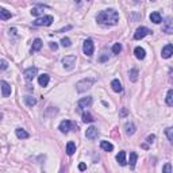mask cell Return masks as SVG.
I'll return each instance as SVG.
<instances>
[{
	"label": "cell",
	"mask_w": 173,
	"mask_h": 173,
	"mask_svg": "<svg viewBox=\"0 0 173 173\" xmlns=\"http://www.w3.org/2000/svg\"><path fill=\"white\" fill-rule=\"evenodd\" d=\"M70 129H76L77 130V126L75 125V123L69 122V121H62L61 123H60V130H61V133H69Z\"/></svg>",
	"instance_id": "cell-7"
},
{
	"label": "cell",
	"mask_w": 173,
	"mask_h": 173,
	"mask_svg": "<svg viewBox=\"0 0 173 173\" xmlns=\"http://www.w3.org/2000/svg\"><path fill=\"white\" fill-rule=\"evenodd\" d=\"M96 20L103 26H115L119 22V14L115 10H104L97 15Z\"/></svg>",
	"instance_id": "cell-1"
},
{
	"label": "cell",
	"mask_w": 173,
	"mask_h": 173,
	"mask_svg": "<svg viewBox=\"0 0 173 173\" xmlns=\"http://www.w3.org/2000/svg\"><path fill=\"white\" fill-rule=\"evenodd\" d=\"M50 47L53 49V50H57V47H58V45H57V43H56V42H51V43H50Z\"/></svg>",
	"instance_id": "cell-36"
},
{
	"label": "cell",
	"mask_w": 173,
	"mask_h": 173,
	"mask_svg": "<svg viewBox=\"0 0 173 173\" xmlns=\"http://www.w3.org/2000/svg\"><path fill=\"white\" fill-rule=\"evenodd\" d=\"M165 134H167L168 139L171 141L172 145H173V127H168V129L165 130Z\"/></svg>",
	"instance_id": "cell-31"
},
{
	"label": "cell",
	"mask_w": 173,
	"mask_h": 173,
	"mask_svg": "<svg viewBox=\"0 0 173 173\" xmlns=\"http://www.w3.org/2000/svg\"><path fill=\"white\" fill-rule=\"evenodd\" d=\"M49 80H50L49 75H41L39 79H38V83H39L41 87H46L47 84H49Z\"/></svg>",
	"instance_id": "cell-20"
},
{
	"label": "cell",
	"mask_w": 173,
	"mask_h": 173,
	"mask_svg": "<svg viewBox=\"0 0 173 173\" xmlns=\"http://www.w3.org/2000/svg\"><path fill=\"white\" fill-rule=\"evenodd\" d=\"M162 57L164 58H171L172 56H173V45H167V46H165L164 49H162Z\"/></svg>",
	"instance_id": "cell-13"
},
{
	"label": "cell",
	"mask_w": 173,
	"mask_h": 173,
	"mask_svg": "<svg viewBox=\"0 0 173 173\" xmlns=\"http://www.w3.org/2000/svg\"><path fill=\"white\" fill-rule=\"evenodd\" d=\"M76 64V56H66L62 58V65L65 69H72Z\"/></svg>",
	"instance_id": "cell-5"
},
{
	"label": "cell",
	"mask_w": 173,
	"mask_h": 173,
	"mask_svg": "<svg viewBox=\"0 0 173 173\" xmlns=\"http://www.w3.org/2000/svg\"><path fill=\"white\" fill-rule=\"evenodd\" d=\"M150 33H151V31L147 29V27L141 26V27H138V29H137L135 34H134V38H135V39H142V38H145L146 35H149Z\"/></svg>",
	"instance_id": "cell-6"
},
{
	"label": "cell",
	"mask_w": 173,
	"mask_h": 173,
	"mask_svg": "<svg viewBox=\"0 0 173 173\" xmlns=\"http://www.w3.org/2000/svg\"><path fill=\"white\" fill-rule=\"evenodd\" d=\"M11 16H12V14L10 11H7L6 8L0 10V19H2V20H7V19H10Z\"/></svg>",
	"instance_id": "cell-22"
},
{
	"label": "cell",
	"mask_w": 173,
	"mask_h": 173,
	"mask_svg": "<svg viewBox=\"0 0 173 173\" xmlns=\"http://www.w3.org/2000/svg\"><path fill=\"white\" fill-rule=\"evenodd\" d=\"M15 134H16V137L19 139H26V138H29V133H26L23 129H16L15 130Z\"/></svg>",
	"instance_id": "cell-21"
},
{
	"label": "cell",
	"mask_w": 173,
	"mask_h": 173,
	"mask_svg": "<svg viewBox=\"0 0 173 173\" xmlns=\"http://www.w3.org/2000/svg\"><path fill=\"white\" fill-rule=\"evenodd\" d=\"M121 50H122V45L121 43H115L114 46H112V53H114V54H119Z\"/></svg>",
	"instance_id": "cell-32"
},
{
	"label": "cell",
	"mask_w": 173,
	"mask_h": 173,
	"mask_svg": "<svg viewBox=\"0 0 173 173\" xmlns=\"http://www.w3.org/2000/svg\"><path fill=\"white\" fill-rule=\"evenodd\" d=\"M0 68H2V70L7 69V61L6 60H2V61H0Z\"/></svg>",
	"instance_id": "cell-34"
},
{
	"label": "cell",
	"mask_w": 173,
	"mask_h": 173,
	"mask_svg": "<svg viewBox=\"0 0 173 173\" xmlns=\"http://www.w3.org/2000/svg\"><path fill=\"white\" fill-rule=\"evenodd\" d=\"M0 85H2V95L3 97H8L10 95H11V87H10L8 83H6L4 80L0 83Z\"/></svg>",
	"instance_id": "cell-12"
},
{
	"label": "cell",
	"mask_w": 173,
	"mask_h": 173,
	"mask_svg": "<svg viewBox=\"0 0 173 173\" xmlns=\"http://www.w3.org/2000/svg\"><path fill=\"white\" fill-rule=\"evenodd\" d=\"M134 54H135V57L138 60H143L146 57V51H145V49H142L141 46L135 47V50H134Z\"/></svg>",
	"instance_id": "cell-15"
},
{
	"label": "cell",
	"mask_w": 173,
	"mask_h": 173,
	"mask_svg": "<svg viewBox=\"0 0 173 173\" xmlns=\"http://www.w3.org/2000/svg\"><path fill=\"white\" fill-rule=\"evenodd\" d=\"M42 10H43V7H34V8H31V15H34V16L41 15V14L43 12Z\"/></svg>",
	"instance_id": "cell-30"
},
{
	"label": "cell",
	"mask_w": 173,
	"mask_h": 173,
	"mask_svg": "<svg viewBox=\"0 0 173 173\" xmlns=\"http://www.w3.org/2000/svg\"><path fill=\"white\" fill-rule=\"evenodd\" d=\"M61 45H62L64 47H69L72 43H70V39H69V38L65 37V38H62V39H61Z\"/></svg>",
	"instance_id": "cell-33"
},
{
	"label": "cell",
	"mask_w": 173,
	"mask_h": 173,
	"mask_svg": "<svg viewBox=\"0 0 173 173\" xmlns=\"http://www.w3.org/2000/svg\"><path fill=\"white\" fill-rule=\"evenodd\" d=\"M154 138H156V137H154V135H149V137H147V142H149V143H151V142H153V141H154Z\"/></svg>",
	"instance_id": "cell-37"
},
{
	"label": "cell",
	"mask_w": 173,
	"mask_h": 173,
	"mask_svg": "<svg viewBox=\"0 0 173 173\" xmlns=\"http://www.w3.org/2000/svg\"><path fill=\"white\" fill-rule=\"evenodd\" d=\"M93 50H95V46H93L92 39H87L85 42H84V46H83L84 54L88 56V57H91V56L93 54Z\"/></svg>",
	"instance_id": "cell-4"
},
{
	"label": "cell",
	"mask_w": 173,
	"mask_h": 173,
	"mask_svg": "<svg viewBox=\"0 0 173 173\" xmlns=\"http://www.w3.org/2000/svg\"><path fill=\"white\" fill-rule=\"evenodd\" d=\"M100 147L104 151H112V150H114V145H112L111 142H108V141H101V142H100Z\"/></svg>",
	"instance_id": "cell-17"
},
{
	"label": "cell",
	"mask_w": 173,
	"mask_h": 173,
	"mask_svg": "<svg viewBox=\"0 0 173 173\" xmlns=\"http://www.w3.org/2000/svg\"><path fill=\"white\" fill-rule=\"evenodd\" d=\"M162 171H164V172H172V167L169 164H167L164 168H162Z\"/></svg>",
	"instance_id": "cell-35"
},
{
	"label": "cell",
	"mask_w": 173,
	"mask_h": 173,
	"mask_svg": "<svg viewBox=\"0 0 173 173\" xmlns=\"http://www.w3.org/2000/svg\"><path fill=\"white\" fill-rule=\"evenodd\" d=\"M150 2H156V0H150Z\"/></svg>",
	"instance_id": "cell-40"
},
{
	"label": "cell",
	"mask_w": 173,
	"mask_h": 173,
	"mask_svg": "<svg viewBox=\"0 0 173 173\" xmlns=\"http://www.w3.org/2000/svg\"><path fill=\"white\" fill-rule=\"evenodd\" d=\"M111 87H112V89H114L115 92H118V93L123 91L122 84H121V81H119V80H112L111 81Z\"/></svg>",
	"instance_id": "cell-18"
},
{
	"label": "cell",
	"mask_w": 173,
	"mask_h": 173,
	"mask_svg": "<svg viewBox=\"0 0 173 173\" xmlns=\"http://www.w3.org/2000/svg\"><path fill=\"white\" fill-rule=\"evenodd\" d=\"M93 83H95V80H93V79H84V80L79 81V83L76 84V89H77V92H80V93L87 92V91L93 85Z\"/></svg>",
	"instance_id": "cell-2"
},
{
	"label": "cell",
	"mask_w": 173,
	"mask_h": 173,
	"mask_svg": "<svg viewBox=\"0 0 173 173\" xmlns=\"http://www.w3.org/2000/svg\"><path fill=\"white\" fill-rule=\"evenodd\" d=\"M165 101H167L168 105H173V89H169L167 93V97H165Z\"/></svg>",
	"instance_id": "cell-25"
},
{
	"label": "cell",
	"mask_w": 173,
	"mask_h": 173,
	"mask_svg": "<svg viewBox=\"0 0 173 173\" xmlns=\"http://www.w3.org/2000/svg\"><path fill=\"white\" fill-rule=\"evenodd\" d=\"M116 161L119 162V165L125 167L127 164V160H126V151H119V154L116 156Z\"/></svg>",
	"instance_id": "cell-16"
},
{
	"label": "cell",
	"mask_w": 173,
	"mask_h": 173,
	"mask_svg": "<svg viewBox=\"0 0 173 173\" xmlns=\"http://www.w3.org/2000/svg\"><path fill=\"white\" fill-rule=\"evenodd\" d=\"M24 103L29 105V107H33V105L37 104V100H35L34 97H31V96H26L24 97Z\"/></svg>",
	"instance_id": "cell-28"
},
{
	"label": "cell",
	"mask_w": 173,
	"mask_h": 173,
	"mask_svg": "<svg viewBox=\"0 0 173 173\" xmlns=\"http://www.w3.org/2000/svg\"><path fill=\"white\" fill-rule=\"evenodd\" d=\"M162 31L167 34H173V20L172 19H168L164 22V24H162Z\"/></svg>",
	"instance_id": "cell-10"
},
{
	"label": "cell",
	"mask_w": 173,
	"mask_h": 173,
	"mask_svg": "<svg viewBox=\"0 0 173 173\" xmlns=\"http://www.w3.org/2000/svg\"><path fill=\"white\" fill-rule=\"evenodd\" d=\"M150 20H151V22H153V23H156V24H160L161 22H162V18H161V15H160V12H151L150 14Z\"/></svg>",
	"instance_id": "cell-14"
},
{
	"label": "cell",
	"mask_w": 173,
	"mask_h": 173,
	"mask_svg": "<svg viewBox=\"0 0 173 173\" xmlns=\"http://www.w3.org/2000/svg\"><path fill=\"white\" fill-rule=\"evenodd\" d=\"M79 169H80V171H85V169H87V165H85V164H80V165H79Z\"/></svg>",
	"instance_id": "cell-38"
},
{
	"label": "cell",
	"mask_w": 173,
	"mask_h": 173,
	"mask_svg": "<svg viewBox=\"0 0 173 173\" xmlns=\"http://www.w3.org/2000/svg\"><path fill=\"white\" fill-rule=\"evenodd\" d=\"M41 47H42V41L39 39V38L34 39V42H33V47H31V50H33V51H38Z\"/></svg>",
	"instance_id": "cell-24"
},
{
	"label": "cell",
	"mask_w": 173,
	"mask_h": 173,
	"mask_svg": "<svg viewBox=\"0 0 173 173\" xmlns=\"http://www.w3.org/2000/svg\"><path fill=\"white\" fill-rule=\"evenodd\" d=\"M129 76H130V80H131L133 83H135V81L138 80V70H137V69H131V70H130V73H129Z\"/></svg>",
	"instance_id": "cell-27"
},
{
	"label": "cell",
	"mask_w": 173,
	"mask_h": 173,
	"mask_svg": "<svg viewBox=\"0 0 173 173\" xmlns=\"http://www.w3.org/2000/svg\"><path fill=\"white\" fill-rule=\"evenodd\" d=\"M97 135H99V130L95 126H91V127H88L87 129L85 137L88 139H95V138H97Z\"/></svg>",
	"instance_id": "cell-9"
},
{
	"label": "cell",
	"mask_w": 173,
	"mask_h": 173,
	"mask_svg": "<svg viewBox=\"0 0 173 173\" xmlns=\"http://www.w3.org/2000/svg\"><path fill=\"white\" fill-rule=\"evenodd\" d=\"M75 2H76V3H80V2H81V0H75Z\"/></svg>",
	"instance_id": "cell-39"
},
{
	"label": "cell",
	"mask_w": 173,
	"mask_h": 173,
	"mask_svg": "<svg viewBox=\"0 0 173 173\" xmlns=\"http://www.w3.org/2000/svg\"><path fill=\"white\" fill-rule=\"evenodd\" d=\"M53 16L51 15H43L41 18H38V19L34 20V24L35 26H50L53 23Z\"/></svg>",
	"instance_id": "cell-3"
},
{
	"label": "cell",
	"mask_w": 173,
	"mask_h": 173,
	"mask_svg": "<svg viewBox=\"0 0 173 173\" xmlns=\"http://www.w3.org/2000/svg\"><path fill=\"white\" fill-rule=\"evenodd\" d=\"M137 160H138V156H137V153H135V151H131V153H130V167H131V168L135 167Z\"/></svg>",
	"instance_id": "cell-26"
},
{
	"label": "cell",
	"mask_w": 173,
	"mask_h": 173,
	"mask_svg": "<svg viewBox=\"0 0 173 173\" xmlns=\"http://www.w3.org/2000/svg\"><path fill=\"white\" fill-rule=\"evenodd\" d=\"M91 104H92V97L88 96V97H83L81 100H79V103H77V107H79L80 110H83V108L89 107Z\"/></svg>",
	"instance_id": "cell-11"
},
{
	"label": "cell",
	"mask_w": 173,
	"mask_h": 173,
	"mask_svg": "<svg viewBox=\"0 0 173 173\" xmlns=\"http://www.w3.org/2000/svg\"><path fill=\"white\" fill-rule=\"evenodd\" d=\"M125 129H126V133H127V135H133V134L135 133V126H134L133 123H126Z\"/></svg>",
	"instance_id": "cell-23"
},
{
	"label": "cell",
	"mask_w": 173,
	"mask_h": 173,
	"mask_svg": "<svg viewBox=\"0 0 173 173\" xmlns=\"http://www.w3.org/2000/svg\"><path fill=\"white\" fill-rule=\"evenodd\" d=\"M75 151H76V143L75 142H68L66 143V154H68V156L75 154Z\"/></svg>",
	"instance_id": "cell-19"
},
{
	"label": "cell",
	"mask_w": 173,
	"mask_h": 173,
	"mask_svg": "<svg viewBox=\"0 0 173 173\" xmlns=\"http://www.w3.org/2000/svg\"><path fill=\"white\" fill-rule=\"evenodd\" d=\"M37 68H34V66H31V68L29 69H26L24 70V73H23V76H24V79H26L27 81H33L35 79V76H37Z\"/></svg>",
	"instance_id": "cell-8"
},
{
	"label": "cell",
	"mask_w": 173,
	"mask_h": 173,
	"mask_svg": "<svg viewBox=\"0 0 173 173\" xmlns=\"http://www.w3.org/2000/svg\"><path fill=\"white\" fill-rule=\"evenodd\" d=\"M95 121V119L92 118V115L91 114H88V112H84L83 114V122L84 123H92Z\"/></svg>",
	"instance_id": "cell-29"
}]
</instances>
